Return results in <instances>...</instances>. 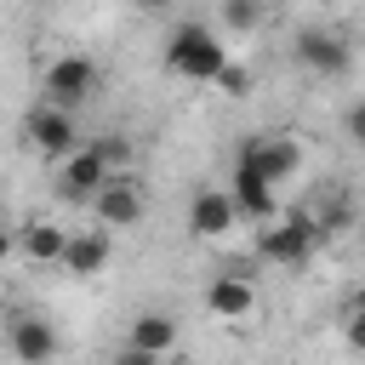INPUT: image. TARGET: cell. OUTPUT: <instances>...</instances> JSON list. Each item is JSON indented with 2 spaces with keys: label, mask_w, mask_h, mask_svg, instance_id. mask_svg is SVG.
Instances as JSON below:
<instances>
[{
  "label": "cell",
  "mask_w": 365,
  "mask_h": 365,
  "mask_svg": "<svg viewBox=\"0 0 365 365\" xmlns=\"http://www.w3.org/2000/svg\"><path fill=\"white\" fill-rule=\"evenodd\" d=\"M11 251H17V234H11V228H0V268L11 262Z\"/></svg>",
  "instance_id": "cell-22"
},
{
  "label": "cell",
  "mask_w": 365,
  "mask_h": 365,
  "mask_svg": "<svg viewBox=\"0 0 365 365\" xmlns=\"http://www.w3.org/2000/svg\"><path fill=\"white\" fill-rule=\"evenodd\" d=\"M348 137L365 148V103H354V108H348Z\"/></svg>",
  "instance_id": "cell-21"
},
{
  "label": "cell",
  "mask_w": 365,
  "mask_h": 365,
  "mask_svg": "<svg viewBox=\"0 0 365 365\" xmlns=\"http://www.w3.org/2000/svg\"><path fill=\"white\" fill-rule=\"evenodd\" d=\"M23 137H29V148L46 154V160H68V154L80 148L74 114H68V108H51V103H40V108L23 120Z\"/></svg>",
  "instance_id": "cell-5"
},
{
  "label": "cell",
  "mask_w": 365,
  "mask_h": 365,
  "mask_svg": "<svg viewBox=\"0 0 365 365\" xmlns=\"http://www.w3.org/2000/svg\"><path fill=\"white\" fill-rule=\"evenodd\" d=\"M205 308H211V319L240 325V319L257 314V285H251L245 274H217V279L205 285Z\"/></svg>",
  "instance_id": "cell-12"
},
{
  "label": "cell",
  "mask_w": 365,
  "mask_h": 365,
  "mask_svg": "<svg viewBox=\"0 0 365 365\" xmlns=\"http://www.w3.org/2000/svg\"><path fill=\"white\" fill-rule=\"evenodd\" d=\"M6 342H11V359L17 365H51L57 359V325L51 319H40V314H17L11 319V331H6Z\"/></svg>",
  "instance_id": "cell-9"
},
{
  "label": "cell",
  "mask_w": 365,
  "mask_h": 365,
  "mask_svg": "<svg viewBox=\"0 0 365 365\" xmlns=\"http://www.w3.org/2000/svg\"><path fill=\"white\" fill-rule=\"evenodd\" d=\"M131 6H143V11H165L171 0H131Z\"/></svg>",
  "instance_id": "cell-23"
},
{
  "label": "cell",
  "mask_w": 365,
  "mask_h": 365,
  "mask_svg": "<svg viewBox=\"0 0 365 365\" xmlns=\"http://www.w3.org/2000/svg\"><path fill=\"white\" fill-rule=\"evenodd\" d=\"M240 154H245V160H251V165H257V171H262V177H268L274 188H279V182H291V177L302 171V143H297L291 131L257 137V143H245Z\"/></svg>",
  "instance_id": "cell-6"
},
{
  "label": "cell",
  "mask_w": 365,
  "mask_h": 365,
  "mask_svg": "<svg viewBox=\"0 0 365 365\" xmlns=\"http://www.w3.org/2000/svg\"><path fill=\"white\" fill-rule=\"evenodd\" d=\"M234 222H240V205H234L228 188H200L188 200V234L194 240H228Z\"/></svg>",
  "instance_id": "cell-7"
},
{
  "label": "cell",
  "mask_w": 365,
  "mask_h": 365,
  "mask_svg": "<svg viewBox=\"0 0 365 365\" xmlns=\"http://www.w3.org/2000/svg\"><path fill=\"white\" fill-rule=\"evenodd\" d=\"M211 86H222V91H228V97H245V91H251V68H245V63H234V57H228V63H222V74H217V80H211Z\"/></svg>",
  "instance_id": "cell-18"
},
{
  "label": "cell",
  "mask_w": 365,
  "mask_h": 365,
  "mask_svg": "<svg viewBox=\"0 0 365 365\" xmlns=\"http://www.w3.org/2000/svg\"><path fill=\"white\" fill-rule=\"evenodd\" d=\"M97 80H103V68L86 57V51H63V57H51L46 63V80H40V103H51V108H80V103H91L97 97Z\"/></svg>",
  "instance_id": "cell-2"
},
{
  "label": "cell",
  "mask_w": 365,
  "mask_h": 365,
  "mask_svg": "<svg viewBox=\"0 0 365 365\" xmlns=\"http://www.w3.org/2000/svg\"><path fill=\"white\" fill-rule=\"evenodd\" d=\"M257 6H262V0H257Z\"/></svg>",
  "instance_id": "cell-24"
},
{
  "label": "cell",
  "mask_w": 365,
  "mask_h": 365,
  "mask_svg": "<svg viewBox=\"0 0 365 365\" xmlns=\"http://www.w3.org/2000/svg\"><path fill=\"white\" fill-rule=\"evenodd\" d=\"M63 274L74 279H91L108 268V228H68V245H63Z\"/></svg>",
  "instance_id": "cell-13"
},
{
  "label": "cell",
  "mask_w": 365,
  "mask_h": 365,
  "mask_svg": "<svg viewBox=\"0 0 365 365\" xmlns=\"http://www.w3.org/2000/svg\"><path fill=\"white\" fill-rule=\"evenodd\" d=\"M297 57H302V68H314V74L336 80V74H348L354 46H348L342 34H331V29H302V34H297Z\"/></svg>",
  "instance_id": "cell-10"
},
{
  "label": "cell",
  "mask_w": 365,
  "mask_h": 365,
  "mask_svg": "<svg viewBox=\"0 0 365 365\" xmlns=\"http://www.w3.org/2000/svg\"><path fill=\"white\" fill-rule=\"evenodd\" d=\"M222 63H228V46H222L217 29H205V23H182V29H171V40H165V68H171V74L211 86V80L222 74Z\"/></svg>",
  "instance_id": "cell-1"
},
{
  "label": "cell",
  "mask_w": 365,
  "mask_h": 365,
  "mask_svg": "<svg viewBox=\"0 0 365 365\" xmlns=\"http://www.w3.org/2000/svg\"><path fill=\"white\" fill-rule=\"evenodd\" d=\"M103 182H108V160H103L91 143H80V148L63 160V171H57V194H63V200H91Z\"/></svg>",
  "instance_id": "cell-11"
},
{
  "label": "cell",
  "mask_w": 365,
  "mask_h": 365,
  "mask_svg": "<svg viewBox=\"0 0 365 365\" xmlns=\"http://www.w3.org/2000/svg\"><path fill=\"white\" fill-rule=\"evenodd\" d=\"M125 342H131V348H143V354H160V359H171V354H177V342H182V331H177V319H171V314L148 308V314H137V319H131Z\"/></svg>",
  "instance_id": "cell-14"
},
{
  "label": "cell",
  "mask_w": 365,
  "mask_h": 365,
  "mask_svg": "<svg viewBox=\"0 0 365 365\" xmlns=\"http://www.w3.org/2000/svg\"><path fill=\"white\" fill-rule=\"evenodd\" d=\"M228 194H234V205H240V217H251V222H268V217H279V200H274V182L240 154L234 160V177H228Z\"/></svg>",
  "instance_id": "cell-8"
},
{
  "label": "cell",
  "mask_w": 365,
  "mask_h": 365,
  "mask_svg": "<svg viewBox=\"0 0 365 365\" xmlns=\"http://www.w3.org/2000/svg\"><path fill=\"white\" fill-rule=\"evenodd\" d=\"M108 365H165V359H160V354H143V348H131V342H125V348H120Z\"/></svg>",
  "instance_id": "cell-20"
},
{
  "label": "cell",
  "mask_w": 365,
  "mask_h": 365,
  "mask_svg": "<svg viewBox=\"0 0 365 365\" xmlns=\"http://www.w3.org/2000/svg\"><path fill=\"white\" fill-rule=\"evenodd\" d=\"M257 17H262L257 0H222V23H228V34H251Z\"/></svg>",
  "instance_id": "cell-17"
},
{
  "label": "cell",
  "mask_w": 365,
  "mask_h": 365,
  "mask_svg": "<svg viewBox=\"0 0 365 365\" xmlns=\"http://www.w3.org/2000/svg\"><path fill=\"white\" fill-rule=\"evenodd\" d=\"M342 336H348V348H354V354H365V308H354V314H348Z\"/></svg>",
  "instance_id": "cell-19"
},
{
  "label": "cell",
  "mask_w": 365,
  "mask_h": 365,
  "mask_svg": "<svg viewBox=\"0 0 365 365\" xmlns=\"http://www.w3.org/2000/svg\"><path fill=\"white\" fill-rule=\"evenodd\" d=\"M86 205H91L97 228H137V222L148 217V194H143L137 171H108V182H103Z\"/></svg>",
  "instance_id": "cell-3"
},
{
  "label": "cell",
  "mask_w": 365,
  "mask_h": 365,
  "mask_svg": "<svg viewBox=\"0 0 365 365\" xmlns=\"http://www.w3.org/2000/svg\"><path fill=\"white\" fill-rule=\"evenodd\" d=\"M17 245H23V257H29V262H63L68 228H57V222H29V228L17 234Z\"/></svg>",
  "instance_id": "cell-15"
},
{
  "label": "cell",
  "mask_w": 365,
  "mask_h": 365,
  "mask_svg": "<svg viewBox=\"0 0 365 365\" xmlns=\"http://www.w3.org/2000/svg\"><path fill=\"white\" fill-rule=\"evenodd\" d=\"M91 148L108 160V171H131V143H125V131H103V137H91Z\"/></svg>",
  "instance_id": "cell-16"
},
{
  "label": "cell",
  "mask_w": 365,
  "mask_h": 365,
  "mask_svg": "<svg viewBox=\"0 0 365 365\" xmlns=\"http://www.w3.org/2000/svg\"><path fill=\"white\" fill-rule=\"evenodd\" d=\"M319 245V222L314 217H268V228H257V251L279 268H302Z\"/></svg>",
  "instance_id": "cell-4"
}]
</instances>
